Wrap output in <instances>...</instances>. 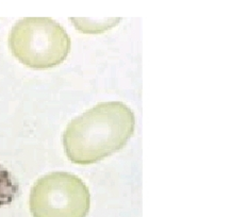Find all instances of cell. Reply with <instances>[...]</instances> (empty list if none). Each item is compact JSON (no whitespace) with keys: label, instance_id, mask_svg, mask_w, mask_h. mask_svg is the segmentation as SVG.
<instances>
[{"label":"cell","instance_id":"obj_4","mask_svg":"<svg viewBox=\"0 0 248 217\" xmlns=\"http://www.w3.org/2000/svg\"><path fill=\"white\" fill-rule=\"evenodd\" d=\"M18 182L7 168L0 165V207L10 204L18 194Z\"/></svg>","mask_w":248,"mask_h":217},{"label":"cell","instance_id":"obj_2","mask_svg":"<svg viewBox=\"0 0 248 217\" xmlns=\"http://www.w3.org/2000/svg\"><path fill=\"white\" fill-rule=\"evenodd\" d=\"M9 46L13 56L26 66L47 69L65 61L71 51V37L49 17H26L13 26Z\"/></svg>","mask_w":248,"mask_h":217},{"label":"cell","instance_id":"obj_1","mask_svg":"<svg viewBox=\"0 0 248 217\" xmlns=\"http://www.w3.org/2000/svg\"><path fill=\"white\" fill-rule=\"evenodd\" d=\"M136 117L121 101L102 102L68 124L63 146L69 161L90 165L116 153L132 137Z\"/></svg>","mask_w":248,"mask_h":217},{"label":"cell","instance_id":"obj_3","mask_svg":"<svg viewBox=\"0 0 248 217\" xmlns=\"http://www.w3.org/2000/svg\"><path fill=\"white\" fill-rule=\"evenodd\" d=\"M90 192L79 177L56 171L40 178L31 188L29 207L33 217H86Z\"/></svg>","mask_w":248,"mask_h":217}]
</instances>
